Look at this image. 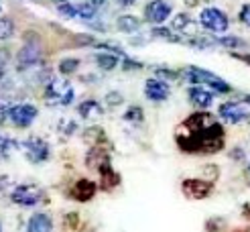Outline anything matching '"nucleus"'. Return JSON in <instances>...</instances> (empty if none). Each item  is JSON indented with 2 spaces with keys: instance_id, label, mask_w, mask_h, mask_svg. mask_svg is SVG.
Returning a JSON list of instances; mask_svg holds the SVG:
<instances>
[{
  "instance_id": "obj_8",
  "label": "nucleus",
  "mask_w": 250,
  "mask_h": 232,
  "mask_svg": "<svg viewBox=\"0 0 250 232\" xmlns=\"http://www.w3.org/2000/svg\"><path fill=\"white\" fill-rule=\"evenodd\" d=\"M171 94V88L165 80L161 78H148L145 82V96L151 102H165Z\"/></svg>"
},
{
  "instance_id": "obj_38",
  "label": "nucleus",
  "mask_w": 250,
  "mask_h": 232,
  "mask_svg": "<svg viewBox=\"0 0 250 232\" xmlns=\"http://www.w3.org/2000/svg\"><path fill=\"white\" fill-rule=\"evenodd\" d=\"M242 100H244V102H246V104H250V94H246V96H244V98H242Z\"/></svg>"
},
{
  "instance_id": "obj_12",
  "label": "nucleus",
  "mask_w": 250,
  "mask_h": 232,
  "mask_svg": "<svg viewBox=\"0 0 250 232\" xmlns=\"http://www.w3.org/2000/svg\"><path fill=\"white\" fill-rule=\"evenodd\" d=\"M183 191L189 195V198L202 200V198H206V195H209L211 186L204 179H187V181H183Z\"/></svg>"
},
{
  "instance_id": "obj_18",
  "label": "nucleus",
  "mask_w": 250,
  "mask_h": 232,
  "mask_svg": "<svg viewBox=\"0 0 250 232\" xmlns=\"http://www.w3.org/2000/svg\"><path fill=\"white\" fill-rule=\"evenodd\" d=\"M96 65L102 69V71H112V69L118 65V55L110 53V51L98 53V55H96Z\"/></svg>"
},
{
  "instance_id": "obj_9",
  "label": "nucleus",
  "mask_w": 250,
  "mask_h": 232,
  "mask_svg": "<svg viewBox=\"0 0 250 232\" xmlns=\"http://www.w3.org/2000/svg\"><path fill=\"white\" fill-rule=\"evenodd\" d=\"M187 96H189V102L199 110H208L214 104V92L204 88V85H191L187 90Z\"/></svg>"
},
{
  "instance_id": "obj_43",
  "label": "nucleus",
  "mask_w": 250,
  "mask_h": 232,
  "mask_svg": "<svg viewBox=\"0 0 250 232\" xmlns=\"http://www.w3.org/2000/svg\"><path fill=\"white\" fill-rule=\"evenodd\" d=\"M248 232H250V230H248Z\"/></svg>"
},
{
  "instance_id": "obj_14",
  "label": "nucleus",
  "mask_w": 250,
  "mask_h": 232,
  "mask_svg": "<svg viewBox=\"0 0 250 232\" xmlns=\"http://www.w3.org/2000/svg\"><path fill=\"white\" fill-rule=\"evenodd\" d=\"M94 193H96V186L90 179H80L76 186H73V198L80 202H87L90 198H94Z\"/></svg>"
},
{
  "instance_id": "obj_32",
  "label": "nucleus",
  "mask_w": 250,
  "mask_h": 232,
  "mask_svg": "<svg viewBox=\"0 0 250 232\" xmlns=\"http://www.w3.org/2000/svg\"><path fill=\"white\" fill-rule=\"evenodd\" d=\"M15 147H17V143L15 141H12V139H0V153H2V155H8L12 149H15Z\"/></svg>"
},
{
  "instance_id": "obj_15",
  "label": "nucleus",
  "mask_w": 250,
  "mask_h": 232,
  "mask_svg": "<svg viewBox=\"0 0 250 232\" xmlns=\"http://www.w3.org/2000/svg\"><path fill=\"white\" fill-rule=\"evenodd\" d=\"M78 112H80L82 118L92 120V118H100V116H102L104 114V108H102V104L96 102V100H85V102H82L78 106Z\"/></svg>"
},
{
  "instance_id": "obj_5",
  "label": "nucleus",
  "mask_w": 250,
  "mask_h": 232,
  "mask_svg": "<svg viewBox=\"0 0 250 232\" xmlns=\"http://www.w3.org/2000/svg\"><path fill=\"white\" fill-rule=\"evenodd\" d=\"M39 59H41V47L37 41H27L22 47H21V51L17 55V69L22 71V69H29L33 65L39 63Z\"/></svg>"
},
{
  "instance_id": "obj_3",
  "label": "nucleus",
  "mask_w": 250,
  "mask_h": 232,
  "mask_svg": "<svg viewBox=\"0 0 250 232\" xmlns=\"http://www.w3.org/2000/svg\"><path fill=\"white\" fill-rule=\"evenodd\" d=\"M45 96H47V100L51 102V104H61V106H67V104H71V100H73V88L67 84V80H49V84H47V92H45Z\"/></svg>"
},
{
  "instance_id": "obj_13",
  "label": "nucleus",
  "mask_w": 250,
  "mask_h": 232,
  "mask_svg": "<svg viewBox=\"0 0 250 232\" xmlns=\"http://www.w3.org/2000/svg\"><path fill=\"white\" fill-rule=\"evenodd\" d=\"M171 29L177 33H185L187 37H195V21L189 15H185V12H179V15L173 17Z\"/></svg>"
},
{
  "instance_id": "obj_34",
  "label": "nucleus",
  "mask_w": 250,
  "mask_h": 232,
  "mask_svg": "<svg viewBox=\"0 0 250 232\" xmlns=\"http://www.w3.org/2000/svg\"><path fill=\"white\" fill-rule=\"evenodd\" d=\"M118 2V6H122V8H130L132 4H136V0H116Z\"/></svg>"
},
{
  "instance_id": "obj_36",
  "label": "nucleus",
  "mask_w": 250,
  "mask_h": 232,
  "mask_svg": "<svg viewBox=\"0 0 250 232\" xmlns=\"http://www.w3.org/2000/svg\"><path fill=\"white\" fill-rule=\"evenodd\" d=\"M8 114V110H6V106H2V104H0V122H2L4 120V116Z\"/></svg>"
},
{
  "instance_id": "obj_10",
  "label": "nucleus",
  "mask_w": 250,
  "mask_h": 232,
  "mask_svg": "<svg viewBox=\"0 0 250 232\" xmlns=\"http://www.w3.org/2000/svg\"><path fill=\"white\" fill-rule=\"evenodd\" d=\"M22 147L27 149V155H29V159H31L33 163L45 161V159L49 157V145H47L45 141H41V139H37V137L24 141Z\"/></svg>"
},
{
  "instance_id": "obj_42",
  "label": "nucleus",
  "mask_w": 250,
  "mask_h": 232,
  "mask_svg": "<svg viewBox=\"0 0 250 232\" xmlns=\"http://www.w3.org/2000/svg\"><path fill=\"white\" fill-rule=\"evenodd\" d=\"M0 230H2V228H0Z\"/></svg>"
},
{
  "instance_id": "obj_23",
  "label": "nucleus",
  "mask_w": 250,
  "mask_h": 232,
  "mask_svg": "<svg viewBox=\"0 0 250 232\" xmlns=\"http://www.w3.org/2000/svg\"><path fill=\"white\" fill-rule=\"evenodd\" d=\"M124 120L126 122H132V125H141V122L145 120V112L141 106H130L126 112H124Z\"/></svg>"
},
{
  "instance_id": "obj_31",
  "label": "nucleus",
  "mask_w": 250,
  "mask_h": 232,
  "mask_svg": "<svg viewBox=\"0 0 250 232\" xmlns=\"http://www.w3.org/2000/svg\"><path fill=\"white\" fill-rule=\"evenodd\" d=\"M155 71H157L159 78H169V80H177V78H179V71L169 69V67H157Z\"/></svg>"
},
{
  "instance_id": "obj_35",
  "label": "nucleus",
  "mask_w": 250,
  "mask_h": 232,
  "mask_svg": "<svg viewBox=\"0 0 250 232\" xmlns=\"http://www.w3.org/2000/svg\"><path fill=\"white\" fill-rule=\"evenodd\" d=\"M232 57H236V59H240V61H244V63H248V65H250V53H244V55H238V53H232Z\"/></svg>"
},
{
  "instance_id": "obj_37",
  "label": "nucleus",
  "mask_w": 250,
  "mask_h": 232,
  "mask_svg": "<svg viewBox=\"0 0 250 232\" xmlns=\"http://www.w3.org/2000/svg\"><path fill=\"white\" fill-rule=\"evenodd\" d=\"M90 2H92L94 6H98V8H100V6H104V2H106V0H90Z\"/></svg>"
},
{
  "instance_id": "obj_7",
  "label": "nucleus",
  "mask_w": 250,
  "mask_h": 232,
  "mask_svg": "<svg viewBox=\"0 0 250 232\" xmlns=\"http://www.w3.org/2000/svg\"><path fill=\"white\" fill-rule=\"evenodd\" d=\"M171 12H173V8L165 0H151V2L145 6V19L159 27L161 22H165L171 17Z\"/></svg>"
},
{
  "instance_id": "obj_11",
  "label": "nucleus",
  "mask_w": 250,
  "mask_h": 232,
  "mask_svg": "<svg viewBox=\"0 0 250 232\" xmlns=\"http://www.w3.org/2000/svg\"><path fill=\"white\" fill-rule=\"evenodd\" d=\"M41 198V191L39 188L35 186H21L12 191V200L17 204H22V206H35Z\"/></svg>"
},
{
  "instance_id": "obj_30",
  "label": "nucleus",
  "mask_w": 250,
  "mask_h": 232,
  "mask_svg": "<svg viewBox=\"0 0 250 232\" xmlns=\"http://www.w3.org/2000/svg\"><path fill=\"white\" fill-rule=\"evenodd\" d=\"M141 67H143L141 61H134V59H130L128 55L122 59V69H124V71H132V69H141Z\"/></svg>"
},
{
  "instance_id": "obj_25",
  "label": "nucleus",
  "mask_w": 250,
  "mask_h": 232,
  "mask_svg": "<svg viewBox=\"0 0 250 232\" xmlns=\"http://www.w3.org/2000/svg\"><path fill=\"white\" fill-rule=\"evenodd\" d=\"M216 45H222V47H242L244 41L240 39V37H234V35H228V37H220V39H216Z\"/></svg>"
},
{
  "instance_id": "obj_2",
  "label": "nucleus",
  "mask_w": 250,
  "mask_h": 232,
  "mask_svg": "<svg viewBox=\"0 0 250 232\" xmlns=\"http://www.w3.org/2000/svg\"><path fill=\"white\" fill-rule=\"evenodd\" d=\"M199 24L209 33H226L230 27L228 15L216 6H206L199 12Z\"/></svg>"
},
{
  "instance_id": "obj_33",
  "label": "nucleus",
  "mask_w": 250,
  "mask_h": 232,
  "mask_svg": "<svg viewBox=\"0 0 250 232\" xmlns=\"http://www.w3.org/2000/svg\"><path fill=\"white\" fill-rule=\"evenodd\" d=\"M183 2H185V6L195 8V6H199V4H206V2H209V0H183Z\"/></svg>"
},
{
  "instance_id": "obj_29",
  "label": "nucleus",
  "mask_w": 250,
  "mask_h": 232,
  "mask_svg": "<svg viewBox=\"0 0 250 232\" xmlns=\"http://www.w3.org/2000/svg\"><path fill=\"white\" fill-rule=\"evenodd\" d=\"M124 102V98H122V94L120 92H110V94H106V104L108 106H120Z\"/></svg>"
},
{
  "instance_id": "obj_16",
  "label": "nucleus",
  "mask_w": 250,
  "mask_h": 232,
  "mask_svg": "<svg viewBox=\"0 0 250 232\" xmlns=\"http://www.w3.org/2000/svg\"><path fill=\"white\" fill-rule=\"evenodd\" d=\"M141 19L139 17H134V15H122V17H118V21H116V29L120 31V33H126V35H130V33H136L141 29Z\"/></svg>"
},
{
  "instance_id": "obj_4",
  "label": "nucleus",
  "mask_w": 250,
  "mask_h": 232,
  "mask_svg": "<svg viewBox=\"0 0 250 232\" xmlns=\"http://www.w3.org/2000/svg\"><path fill=\"white\" fill-rule=\"evenodd\" d=\"M218 114L228 125H238V122L250 120V104L242 102H224L218 108Z\"/></svg>"
},
{
  "instance_id": "obj_21",
  "label": "nucleus",
  "mask_w": 250,
  "mask_h": 232,
  "mask_svg": "<svg viewBox=\"0 0 250 232\" xmlns=\"http://www.w3.org/2000/svg\"><path fill=\"white\" fill-rule=\"evenodd\" d=\"M80 67V59L78 57H67V59H61L59 61V73L61 76H71L76 73Z\"/></svg>"
},
{
  "instance_id": "obj_19",
  "label": "nucleus",
  "mask_w": 250,
  "mask_h": 232,
  "mask_svg": "<svg viewBox=\"0 0 250 232\" xmlns=\"http://www.w3.org/2000/svg\"><path fill=\"white\" fill-rule=\"evenodd\" d=\"M151 35L155 39H163V41H169V43H185V39H181L179 35H175L173 29H167V27H155L151 31Z\"/></svg>"
},
{
  "instance_id": "obj_39",
  "label": "nucleus",
  "mask_w": 250,
  "mask_h": 232,
  "mask_svg": "<svg viewBox=\"0 0 250 232\" xmlns=\"http://www.w3.org/2000/svg\"><path fill=\"white\" fill-rule=\"evenodd\" d=\"M2 76H4V71H2V67H0V80H2Z\"/></svg>"
},
{
  "instance_id": "obj_41",
  "label": "nucleus",
  "mask_w": 250,
  "mask_h": 232,
  "mask_svg": "<svg viewBox=\"0 0 250 232\" xmlns=\"http://www.w3.org/2000/svg\"><path fill=\"white\" fill-rule=\"evenodd\" d=\"M248 171H250V165H248Z\"/></svg>"
},
{
  "instance_id": "obj_28",
  "label": "nucleus",
  "mask_w": 250,
  "mask_h": 232,
  "mask_svg": "<svg viewBox=\"0 0 250 232\" xmlns=\"http://www.w3.org/2000/svg\"><path fill=\"white\" fill-rule=\"evenodd\" d=\"M238 21L244 24V27H248V29H250V2L242 4L240 12H238Z\"/></svg>"
},
{
  "instance_id": "obj_24",
  "label": "nucleus",
  "mask_w": 250,
  "mask_h": 232,
  "mask_svg": "<svg viewBox=\"0 0 250 232\" xmlns=\"http://www.w3.org/2000/svg\"><path fill=\"white\" fill-rule=\"evenodd\" d=\"M12 33H15V22H12V19H8V17L0 19V41L10 39Z\"/></svg>"
},
{
  "instance_id": "obj_22",
  "label": "nucleus",
  "mask_w": 250,
  "mask_h": 232,
  "mask_svg": "<svg viewBox=\"0 0 250 232\" xmlns=\"http://www.w3.org/2000/svg\"><path fill=\"white\" fill-rule=\"evenodd\" d=\"M98 12V6H94L90 0H85V2H80L78 4V17L83 19V21H92Z\"/></svg>"
},
{
  "instance_id": "obj_1",
  "label": "nucleus",
  "mask_w": 250,
  "mask_h": 232,
  "mask_svg": "<svg viewBox=\"0 0 250 232\" xmlns=\"http://www.w3.org/2000/svg\"><path fill=\"white\" fill-rule=\"evenodd\" d=\"M183 76L187 82H191L193 85H208L211 92H218V94H228L232 92V85L228 82H224L222 78H218L216 73H211L204 67H197V65H189L185 67Z\"/></svg>"
},
{
  "instance_id": "obj_27",
  "label": "nucleus",
  "mask_w": 250,
  "mask_h": 232,
  "mask_svg": "<svg viewBox=\"0 0 250 232\" xmlns=\"http://www.w3.org/2000/svg\"><path fill=\"white\" fill-rule=\"evenodd\" d=\"M85 141H90V143H94V145L102 143V141H104V132H102V128H100V127L87 128V130H85Z\"/></svg>"
},
{
  "instance_id": "obj_40",
  "label": "nucleus",
  "mask_w": 250,
  "mask_h": 232,
  "mask_svg": "<svg viewBox=\"0 0 250 232\" xmlns=\"http://www.w3.org/2000/svg\"><path fill=\"white\" fill-rule=\"evenodd\" d=\"M55 2H59V4H61V2H67V0H55Z\"/></svg>"
},
{
  "instance_id": "obj_26",
  "label": "nucleus",
  "mask_w": 250,
  "mask_h": 232,
  "mask_svg": "<svg viewBox=\"0 0 250 232\" xmlns=\"http://www.w3.org/2000/svg\"><path fill=\"white\" fill-rule=\"evenodd\" d=\"M57 10H59V15L65 17V19H76V17H78V4L61 2V4L57 6Z\"/></svg>"
},
{
  "instance_id": "obj_20",
  "label": "nucleus",
  "mask_w": 250,
  "mask_h": 232,
  "mask_svg": "<svg viewBox=\"0 0 250 232\" xmlns=\"http://www.w3.org/2000/svg\"><path fill=\"white\" fill-rule=\"evenodd\" d=\"M100 173H102V188H106V190H110V188H114L116 183L120 181V177L112 171V167H110V163H106L102 169H100Z\"/></svg>"
},
{
  "instance_id": "obj_17",
  "label": "nucleus",
  "mask_w": 250,
  "mask_h": 232,
  "mask_svg": "<svg viewBox=\"0 0 250 232\" xmlns=\"http://www.w3.org/2000/svg\"><path fill=\"white\" fill-rule=\"evenodd\" d=\"M51 228H53L51 218H49L47 214H35L29 220L27 232H51Z\"/></svg>"
},
{
  "instance_id": "obj_6",
  "label": "nucleus",
  "mask_w": 250,
  "mask_h": 232,
  "mask_svg": "<svg viewBox=\"0 0 250 232\" xmlns=\"http://www.w3.org/2000/svg\"><path fill=\"white\" fill-rule=\"evenodd\" d=\"M37 112H39V110H37L33 104H17V106L8 108V118L12 120V125L27 128L37 118Z\"/></svg>"
}]
</instances>
